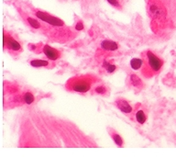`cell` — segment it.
I'll use <instances>...</instances> for the list:
<instances>
[{
	"instance_id": "ac0fdd59",
	"label": "cell",
	"mask_w": 176,
	"mask_h": 157,
	"mask_svg": "<svg viewBox=\"0 0 176 157\" xmlns=\"http://www.w3.org/2000/svg\"><path fill=\"white\" fill-rule=\"evenodd\" d=\"M107 2H108L110 5L114 6H119V2H118V0H107Z\"/></svg>"
},
{
	"instance_id": "2e32d148",
	"label": "cell",
	"mask_w": 176,
	"mask_h": 157,
	"mask_svg": "<svg viewBox=\"0 0 176 157\" xmlns=\"http://www.w3.org/2000/svg\"><path fill=\"white\" fill-rule=\"evenodd\" d=\"M111 136H112V139H113L114 143H115L118 146L121 147V146L123 145V139L121 138V136H120L118 133L114 132V133H112Z\"/></svg>"
},
{
	"instance_id": "9c48e42d",
	"label": "cell",
	"mask_w": 176,
	"mask_h": 157,
	"mask_svg": "<svg viewBox=\"0 0 176 157\" xmlns=\"http://www.w3.org/2000/svg\"><path fill=\"white\" fill-rule=\"evenodd\" d=\"M143 63H144V60L142 58H133L130 61V67L133 70L138 71L143 66Z\"/></svg>"
},
{
	"instance_id": "5b68a950",
	"label": "cell",
	"mask_w": 176,
	"mask_h": 157,
	"mask_svg": "<svg viewBox=\"0 0 176 157\" xmlns=\"http://www.w3.org/2000/svg\"><path fill=\"white\" fill-rule=\"evenodd\" d=\"M42 52L51 61H56L61 57V52L51 47L50 45H43L42 46Z\"/></svg>"
},
{
	"instance_id": "7a4b0ae2",
	"label": "cell",
	"mask_w": 176,
	"mask_h": 157,
	"mask_svg": "<svg viewBox=\"0 0 176 157\" xmlns=\"http://www.w3.org/2000/svg\"><path fill=\"white\" fill-rule=\"evenodd\" d=\"M146 67L145 70L147 71L148 75H152L159 73L163 65V62L160 59L157 55H155L151 51H148L146 53Z\"/></svg>"
},
{
	"instance_id": "4fadbf2b",
	"label": "cell",
	"mask_w": 176,
	"mask_h": 157,
	"mask_svg": "<svg viewBox=\"0 0 176 157\" xmlns=\"http://www.w3.org/2000/svg\"><path fill=\"white\" fill-rule=\"evenodd\" d=\"M26 19H27V22L28 23V25H29L30 27H32L33 29H39L41 28V24H40L37 19H35V18H33V17H27Z\"/></svg>"
},
{
	"instance_id": "3957f363",
	"label": "cell",
	"mask_w": 176,
	"mask_h": 157,
	"mask_svg": "<svg viewBox=\"0 0 176 157\" xmlns=\"http://www.w3.org/2000/svg\"><path fill=\"white\" fill-rule=\"evenodd\" d=\"M35 15L41 20H43L44 22H47L52 26H56V27H62L64 25L63 21L61 20L60 18H57L53 16H51L48 13L42 12V11H36Z\"/></svg>"
},
{
	"instance_id": "8fae6325",
	"label": "cell",
	"mask_w": 176,
	"mask_h": 157,
	"mask_svg": "<svg viewBox=\"0 0 176 157\" xmlns=\"http://www.w3.org/2000/svg\"><path fill=\"white\" fill-rule=\"evenodd\" d=\"M135 118H136V121L140 123V124H144L147 121V117H146V114L143 110L141 109H138L135 113Z\"/></svg>"
},
{
	"instance_id": "52a82bcc",
	"label": "cell",
	"mask_w": 176,
	"mask_h": 157,
	"mask_svg": "<svg viewBox=\"0 0 176 157\" xmlns=\"http://www.w3.org/2000/svg\"><path fill=\"white\" fill-rule=\"evenodd\" d=\"M101 49L107 51V52H113V51H117L118 49V44L113 40H105L101 42Z\"/></svg>"
},
{
	"instance_id": "ba28073f",
	"label": "cell",
	"mask_w": 176,
	"mask_h": 157,
	"mask_svg": "<svg viewBox=\"0 0 176 157\" xmlns=\"http://www.w3.org/2000/svg\"><path fill=\"white\" fill-rule=\"evenodd\" d=\"M29 63L32 67L41 68V67H50V62L43 59H33L29 61Z\"/></svg>"
},
{
	"instance_id": "e0dca14e",
	"label": "cell",
	"mask_w": 176,
	"mask_h": 157,
	"mask_svg": "<svg viewBox=\"0 0 176 157\" xmlns=\"http://www.w3.org/2000/svg\"><path fill=\"white\" fill-rule=\"evenodd\" d=\"M107 90L106 86H98L95 88V92L97 94H100V95H105L107 93Z\"/></svg>"
},
{
	"instance_id": "d6986e66",
	"label": "cell",
	"mask_w": 176,
	"mask_h": 157,
	"mask_svg": "<svg viewBox=\"0 0 176 157\" xmlns=\"http://www.w3.org/2000/svg\"><path fill=\"white\" fill-rule=\"evenodd\" d=\"M84 29V24H83V22H78L76 25H75V29L76 30H82Z\"/></svg>"
},
{
	"instance_id": "7c38bea8",
	"label": "cell",
	"mask_w": 176,
	"mask_h": 157,
	"mask_svg": "<svg viewBox=\"0 0 176 157\" xmlns=\"http://www.w3.org/2000/svg\"><path fill=\"white\" fill-rule=\"evenodd\" d=\"M150 11L154 16H162V12H163L161 6H159L156 3L150 4Z\"/></svg>"
},
{
	"instance_id": "30bf717a",
	"label": "cell",
	"mask_w": 176,
	"mask_h": 157,
	"mask_svg": "<svg viewBox=\"0 0 176 157\" xmlns=\"http://www.w3.org/2000/svg\"><path fill=\"white\" fill-rule=\"evenodd\" d=\"M129 79H130L131 85H132L134 87H136V88H141V87H142V81H141V79H140L137 75L132 74V75L129 76Z\"/></svg>"
},
{
	"instance_id": "6da1fadb",
	"label": "cell",
	"mask_w": 176,
	"mask_h": 157,
	"mask_svg": "<svg viewBox=\"0 0 176 157\" xmlns=\"http://www.w3.org/2000/svg\"><path fill=\"white\" fill-rule=\"evenodd\" d=\"M92 83H93V80L91 77H88V76L75 77L71 79L68 82L67 88L78 93H85L90 90Z\"/></svg>"
},
{
	"instance_id": "5bb4252c",
	"label": "cell",
	"mask_w": 176,
	"mask_h": 157,
	"mask_svg": "<svg viewBox=\"0 0 176 157\" xmlns=\"http://www.w3.org/2000/svg\"><path fill=\"white\" fill-rule=\"evenodd\" d=\"M103 67L107 70V72L108 74H112V73H114V72L117 70V66H116L115 64H113V63L107 62V61L104 62Z\"/></svg>"
},
{
	"instance_id": "277c9868",
	"label": "cell",
	"mask_w": 176,
	"mask_h": 157,
	"mask_svg": "<svg viewBox=\"0 0 176 157\" xmlns=\"http://www.w3.org/2000/svg\"><path fill=\"white\" fill-rule=\"evenodd\" d=\"M4 46L13 52H19L22 50V46L20 45V43L17 40H15L12 36L10 35L6 36V33L4 34Z\"/></svg>"
},
{
	"instance_id": "8992f818",
	"label": "cell",
	"mask_w": 176,
	"mask_h": 157,
	"mask_svg": "<svg viewBox=\"0 0 176 157\" xmlns=\"http://www.w3.org/2000/svg\"><path fill=\"white\" fill-rule=\"evenodd\" d=\"M116 106H117V108H118L122 113L127 114V115L132 113V111H133V108L129 105V103L128 101H126V100H124V99H118V100H117V101H116Z\"/></svg>"
},
{
	"instance_id": "9a60e30c",
	"label": "cell",
	"mask_w": 176,
	"mask_h": 157,
	"mask_svg": "<svg viewBox=\"0 0 176 157\" xmlns=\"http://www.w3.org/2000/svg\"><path fill=\"white\" fill-rule=\"evenodd\" d=\"M34 96L30 93V92H26L24 95H23V101L24 103H26L27 105H30L34 102Z\"/></svg>"
}]
</instances>
